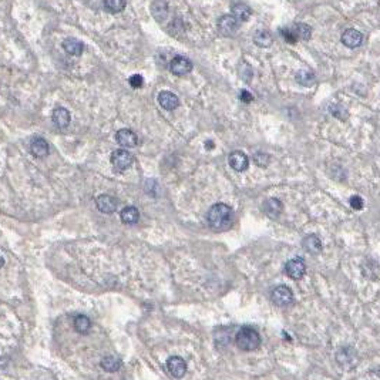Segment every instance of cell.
I'll list each match as a JSON object with an SVG mask.
<instances>
[{"label": "cell", "instance_id": "44dd1931", "mask_svg": "<svg viewBox=\"0 0 380 380\" xmlns=\"http://www.w3.org/2000/svg\"><path fill=\"white\" fill-rule=\"evenodd\" d=\"M63 49L66 50L68 54H71V56H82V53H83L84 50V44L80 40L70 37V39L64 40Z\"/></svg>", "mask_w": 380, "mask_h": 380}, {"label": "cell", "instance_id": "f546056e", "mask_svg": "<svg viewBox=\"0 0 380 380\" xmlns=\"http://www.w3.org/2000/svg\"><path fill=\"white\" fill-rule=\"evenodd\" d=\"M253 161H255L256 166L266 167L269 163V155L264 154V152H256V154H253Z\"/></svg>", "mask_w": 380, "mask_h": 380}, {"label": "cell", "instance_id": "4fadbf2b", "mask_svg": "<svg viewBox=\"0 0 380 380\" xmlns=\"http://www.w3.org/2000/svg\"><path fill=\"white\" fill-rule=\"evenodd\" d=\"M342 43L350 47V49H356L363 43V36L360 34V32H358L356 29H347L342 34Z\"/></svg>", "mask_w": 380, "mask_h": 380}, {"label": "cell", "instance_id": "d6986e66", "mask_svg": "<svg viewBox=\"0 0 380 380\" xmlns=\"http://www.w3.org/2000/svg\"><path fill=\"white\" fill-rule=\"evenodd\" d=\"M302 245L306 252H309L311 255H316L322 251V241L316 236V235H308L303 241Z\"/></svg>", "mask_w": 380, "mask_h": 380}, {"label": "cell", "instance_id": "603a6c76", "mask_svg": "<svg viewBox=\"0 0 380 380\" xmlns=\"http://www.w3.org/2000/svg\"><path fill=\"white\" fill-rule=\"evenodd\" d=\"M291 30L295 36L297 42L299 40H309L311 39V34H312V29L311 26L305 24V23H296L294 26H291Z\"/></svg>", "mask_w": 380, "mask_h": 380}, {"label": "cell", "instance_id": "1f68e13d", "mask_svg": "<svg viewBox=\"0 0 380 380\" xmlns=\"http://www.w3.org/2000/svg\"><path fill=\"white\" fill-rule=\"evenodd\" d=\"M128 82H130V85L134 87V88H140V87L144 84V80H143V77H141L140 74H134V76H131Z\"/></svg>", "mask_w": 380, "mask_h": 380}, {"label": "cell", "instance_id": "277c9868", "mask_svg": "<svg viewBox=\"0 0 380 380\" xmlns=\"http://www.w3.org/2000/svg\"><path fill=\"white\" fill-rule=\"evenodd\" d=\"M271 299L276 306H288L294 302V292L289 286L279 285L272 291Z\"/></svg>", "mask_w": 380, "mask_h": 380}, {"label": "cell", "instance_id": "ac0fdd59", "mask_svg": "<svg viewBox=\"0 0 380 380\" xmlns=\"http://www.w3.org/2000/svg\"><path fill=\"white\" fill-rule=\"evenodd\" d=\"M282 210H283V207H282V202L279 199L271 198L265 201L264 211L268 216H271V218H278V216L282 214Z\"/></svg>", "mask_w": 380, "mask_h": 380}, {"label": "cell", "instance_id": "836d02e7", "mask_svg": "<svg viewBox=\"0 0 380 380\" xmlns=\"http://www.w3.org/2000/svg\"><path fill=\"white\" fill-rule=\"evenodd\" d=\"M215 146H212V141H207V148H214Z\"/></svg>", "mask_w": 380, "mask_h": 380}, {"label": "cell", "instance_id": "3957f363", "mask_svg": "<svg viewBox=\"0 0 380 380\" xmlns=\"http://www.w3.org/2000/svg\"><path fill=\"white\" fill-rule=\"evenodd\" d=\"M336 362L345 370L353 369L358 364V353L353 347H340L336 352Z\"/></svg>", "mask_w": 380, "mask_h": 380}, {"label": "cell", "instance_id": "cb8c5ba5", "mask_svg": "<svg viewBox=\"0 0 380 380\" xmlns=\"http://www.w3.org/2000/svg\"><path fill=\"white\" fill-rule=\"evenodd\" d=\"M274 39L268 30H258L253 34V43L259 47H269L272 44Z\"/></svg>", "mask_w": 380, "mask_h": 380}, {"label": "cell", "instance_id": "484cf974", "mask_svg": "<svg viewBox=\"0 0 380 380\" xmlns=\"http://www.w3.org/2000/svg\"><path fill=\"white\" fill-rule=\"evenodd\" d=\"M91 328V322L87 316L84 315H79L74 317V329L79 332V333H87Z\"/></svg>", "mask_w": 380, "mask_h": 380}, {"label": "cell", "instance_id": "9c48e42d", "mask_svg": "<svg viewBox=\"0 0 380 380\" xmlns=\"http://www.w3.org/2000/svg\"><path fill=\"white\" fill-rule=\"evenodd\" d=\"M167 369L169 372V375L175 379H181L182 376L187 372V363L184 362V359L180 356H171L167 360Z\"/></svg>", "mask_w": 380, "mask_h": 380}, {"label": "cell", "instance_id": "7c38bea8", "mask_svg": "<svg viewBox=\"0 0 380 380\" xmlns=\"http://www.w3.org/2000/svg\"><path fill=\"white\" fill-rule=\"evenodd\" d=\"M96 204H97V208L103 214H113L116 212L117 207H118V199L111 197V195H100L99 198L96 199Z\"/></svg>", "mask_w": 380, "mask_h": 380}, {"label": "cell", "instance_id": "d4e9b609", "mask_svg": "<svg viewBox=\"0 0 380 380\" xmlns=\"http://www.w3.org/2000/svg\"><path fill=\"white\" fill-rule=\"evenodd\" d=\"M152 9V15L155 19H158L160 21L168 15V4L166 0H155L151 6Z\"/></svg>", "mask_w": 380, "mask_h": 380}, {"label": "cell", "instance_id": "ba28073f", "mask_svg": "<svg viewBox=\"0 0 380 380\" xmlns=\"http://www.w3.org/2000/svg\"><path fill=\"white\" fill-rule=\"evenodd\" d=\"M169 70L175 76H185L192 70V63L185 56H175L169 63Z\"/></svg>", "mask_w": 380, "mask_h": 380}, {"label": "cell", "instance_id": "e575fe53", "mask_svg": "<svg viewBox=\"0 0 380 380\" xmlns=\"http://www.w3.org/2000/svg\"><path fill=\"white\" fill-rule=\"evenodd\" d=\"M3 265H4V258H3V256L0 255V268H1Z\"/></svg>", "mask_w": 380, "mask_h": 380}, {"label": "cell", "instance_id": "52a82bcc", "mask_svg": "<svg viewBox=\"0 0 380 380\" xmlns=\"http://www.w3.org/2000/svg\"><path fill=\"white\" fill-rule=\"evenodd\" d=\"M285 272L286 275L291 278V279H302L305 272H306V266H305V262L300 259V258H294V259H289L286 265H285Z\"/></svg>", "mask_w": 380, "mask_h": 380}, {"label": "cell", "instance_id": "2e32d148", "mask_svg": "<svg viewBox=\"0 0 380 380\" xmlns=\"http://www.w3.org/2000/svg\"><path fill=\"white\" fill-rule=\"evenodd\" d=\"M51 120H53V123H54L56 127H59V128H66L67 126L70 124L71 116H70V111H68L67 108H64V107H57V108L53 111Z\"/></svg>", "mask_w": 380, "mask_h": 380}, {"label": "cell", "instance_id": "8fae6325", "mask_svg": "<svg viewBox=\"0 0 380 380\" xmlns=\"http://www.w3.org/2000/svg\"><path fill=\"white\" fill-rule=\"evenodd\" d=\"M30 151L33 154L34 157L37 158H44L47 157L50 152L49 143L43 138V137H33L32 141H30Z\"/></svg>", "mask_w": 380, "mask_h": 380}, {"label": "cell", "instance_id": "5b68a950", "mask_svg": "<svg viewBox=\"0 0 380 380\" xmlns=\"http://www.w3.org/2000/svg\"><path fill=\"white\" fill-rule=\"evenodd\" d=\"M110 160H111L113 167H114L116 169H118V171H124V169L130 168L132 164V161H134L131 152H128L127 149L124 148H120V149H116V151H113Z\"/></svg>", "mask_w": 380, "mask_h": 380}, {"label": "cell", "instance_id": "83f0119b", "mask_svg": "<svg viewBox=\"0 0 380 380\" xmlns=\"http://www.w3.org/2000/svg\"><path fill=\"white\" fill-rule=\"evenodd\" d=\"M127 0H104V7L110 13H120L126 9Z\"/></svg>", "mask_w": 380, "mask_h": 380}, {"label": "cell", "instance_id": "f1b7e54d", "mask_svg": "<svg viewBox=\"0 0 380 380\" xmlns=\"http://www.w3.org/2000/svg\"><path fill=\"white\" fill-rule=\"evenodd\" d=\"M238 74L239 77L242 79V82L245 83H249L252 80V76H253V71H252V67L249 66L248 63L242 62L239 66H238Z\"/></svg>", "mask_w": 380, "mask_h": 380}, {"label": "cell", "instance_id": "7402d4cb", "mask_svg": "<svg viewBox=\"0 0 380 380\" xmlns=\"http://www.w3.org/2000/svg\"><path fill=\"white\" fill-rule=\"evenodd\" d=\"M252 15V10L249 9L245 3H236L232 6V16L235 17L238 21H247Z\"/></svg>", "mask_w": 380, "mask_h": 380}, {"label": "cell", "instance_id": "4dcf8cb0", "mask_svg": "<svg viewBox=\"0 0 380 380\" xmlns=\"http://www.w3.org/2000/svg\"><path fill=\"white\" fill-rule=\"evenodd\" d=\"M349 204H350V207H352L353 210H356V211H359V210L363 208V199L360 198L359 195H353L352 198L349 199Z\"/></svg>", "mask_w": 380, "mask_h": 380}, {"label": "cell", "instance_id": "8992f818", "mask_svg": "<svg viewBox=\"0 0 380 380\" xmlns=\"http://www.w3.org/2000/svg\"><path fill=\"white\" fill-rule=\"evenodd\" d=\"M238 29H239V21L232 15H225L218 20V30L222 36L232 37L236 34Z\"/></svg>", "mask_w": 380, "mask_h": 380}, {"label": "cell", "instance_id": "e0dca14e", "mask_svg": "<svg viewBox=\"0 0 380 380\" xmlns=\"http://www.w3.org/2000/svg\"><path fill=\"white\" fill-rule=\"evenodd\" d=\"M297 84L303 85V87H312L315 83H316V76L312 70L309 68H302L296 73V77H295Z\"/></svg>", "mask_w": 380, "mask_h": 380}, {"label": "cell", "instance_id": "5bb4252c", "mask_svg": "<svg viewBox=\"0 0 380 380\" xmlns=\"http://www.w3.org/2000/svg\"><path fill=\"white\" fill-rule=\"evenodd\" d=\"M158 103H160V106L164 110L172 111V110H175L180 106V99L174 93H171V91H161L158 94Z\"/></svg>", "mask_w": 380, "mask_h": 380}, {"label": "cell", "instance_id": "30bf717a", "mask_svg": "<svg viewBox=\"0 0 380 380\" xmlns=\"http://www.w3.org/2000/svg\"><path fill=\"white\" fill-rule=\"evenodd\" d=\"M117 143L121 146V147H126V148H132L138 144V138H137V134L134 131H131L130 128H123V130H118L116 135Z\"/></svg>", "mask_w": 380, "mask_h": 380}, {"label": "cell", "instance_id": "4316f807", "mask_svg": "<svg viewBox=\"0 0 380 380\" xmlns=\"http://www.w3.org/2000/svg\"><path fill=\"white\" fill-rule=\"evenodd\" d=\"M101 367H103L106 372L114 373V372H117V370H120V367H121V362H120L117 358H113V356H106V358L101 360Z\"/></svg>", "mask_w": 380, "mask_h": 380}, {"label": "cell", "instance_id": "9a60e30c", "mask_svg": "<svg viewBox=\"0 0 380 380\" xmlns=\"http://www.w3.org/2000/svg\"><path fill=\"white\" fill-rule=\"evenodd\" d=\"M230 166L235 171H245L249 166L248 157L242 152V151H233L230 154Z\"/></svg>", "mask_w": 380, "mask_h": 380}, {"label": "cell", "instance_id": "d6a6232c", "mask_svg": "<svg viewBox=\"0 0 380 380\" xmlns=\"http://www.w3.org/2000/svg\"><path fill=\"white\" fill-rule=\"evenodd\" d=\"M239 99H241V101H244V103H251V101L253 100V96L249 93L248 90H242V91L239 93Z\"/></svg>", "mask_w": 380, "mask_h": 380}, {"label": "cell", "instance_id": "6da1fadb", "mask_svg": "<svg viewBox=\"0 0 380 380\" xmlns=\"http://www.w3.org/2000/svg\"><path fill=\"white\" fill-rule=\"evenodd\" d=\"M208 224L210 227L215 231H224L227 228H230L233 221V212L232 208L227 204H215L210 208L208 215H207Z\"/></svg>", "mask_w": 380, "mask_h": 380}, {"label": "cell", "instance_id": "7a4b0ae2", "mask_svg": "<svg viewBox=\"0 0 380 380\" xmlns=\"http://www.w3.org/2000/svg\"><path fill=\"white\" fill-rule=\"evenodd\" d=\"M235 345L244 352H253L261 345V336L256 329L251 326H242L235 335Z\"/></svg>", "mask_w": 380, "mask_h": 380}, {"label": "cell", "instance_id": "ffe728a7", "mask_svg": "<svg viewBox=\"0 0 380 380\" xmlns=\"http://www.w3.org/2000/svg\"><path fill=\"white\" fill-rule=\"evenodd\" d=\"M121 221L126 224V225H134L140 221V211L135 208V207H126L123 211H121Z\"/></svg>", "mask_w": 380, "mask_h": 380}]
</instances>
